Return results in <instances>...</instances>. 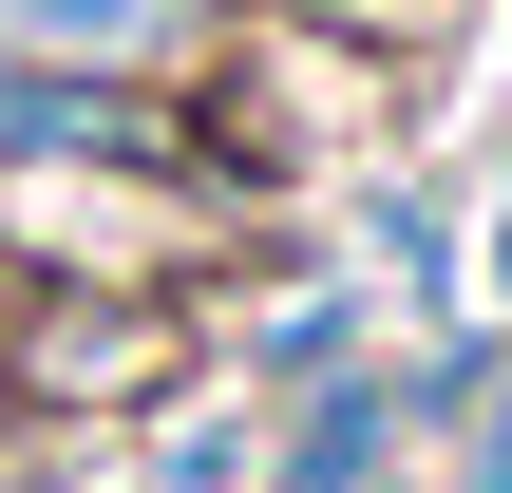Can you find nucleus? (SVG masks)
I'll return each mask as SVG.
<instances>
[{
  "instance_id": "nucleus-1",
  "label": "nucleus",
  "mask_w": 512,
  "mask_h": 493,
  "mask_svg": "<svg viewBox=\"0 0 512 493\" xmlns=\"http://www.w3.org/2000/svg\"><path fill=\"white\" fill-rule=\"evenodd\" d=\"M152 361H171V342H152L133 304H57V342H38V380H57V399H133Z\"/></svg>"
},
{
  "instance_id": "nucleus-2",
  "label": "nucleus",
  "mask_w": 512,
  "mask_h": 493,
  "mask_svg": "<svg viewBox=\"0 0 512 493\" xmlns=\"http://www.w3.org/2000/svg\"><path fill=\"white\" fill-rule=\"evenodd\" d=\"M0 38H19V57H152L171 0H0Z\"/></svg>"
}]
</instances>
